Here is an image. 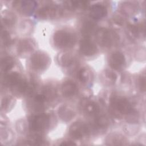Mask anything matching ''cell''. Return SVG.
Listing matches in <instances>:
<instances>
[{"label": "cell", "instance_id": "obj_12", "mask_svg": "<svg viewBox=\"0 0 146 146\" xmlns=\"http://www.w3.org/2000/svg\"><path fill=\"white\" fill-rule=\"evenodd\" d=\"M21 12L25 15H30L37 6V3L34 1H22L17 2Z\"/></svg>", "mask_w": 146, "mask_h": 146}, {"label": "cell", "instance_id": "obj_1", "mask_svg": "<svg viewBox=\"0 0 146 146\" xmlns=\"http://www.w3.org/2000/svg\"><path fill=\"white\" fill-rule=\"evenodd\" d=\"M76 36L71 32L66 30L57 31L53 36L54 45L59 48L72 47L76 43Z\"/></svg>", "mask_w": 146, "mask_h": 146}, {"label": "cell", "instance_id": "obj_14", "mask_svg": "<svg viewBox=\"0 0 146 146\" xmlns=\"http://www.w3.org/2000/svg\"><path fill=\"white\" fill-rule=\"evenodd\" d=\"M96 24L92 21H84L81 27L82 33L86 36H90L96 32Z\"/></svg>", "mask_w": 146, "mask_h": 146}, {"label": "cell", "instance_id": "obj_21", "mask_svg": "<svg viewBox=\"0 0 146 146\" xmlns=\"http://www.w3.org/2000/svg\"><path fill=\"white\" fill-rule=\"evenodd\" d=\"M85 111L88 115L95 116L99 112V107L96 103L94 102H90L86 106Z\"/></svg>", "mask_w": 146, "mask_h": 146}, {"label": "cell", "instance_id": "obj_11", "mask_svg": "<svg viewBox=\"0 0 146 146\" xmlns=\"http://www.w3.org/2000/svg\"><path fill=\"white\" fill-rule=\"evenodd\" d=\"M78 88L76 84L71 80L64 82L62 86V92L65 97H71L78 92Z\"/></svg>", "mask_w": 146, "mask_h": 146}, {"label": "cell", "instance_id": "obj_6", "mask_svg": "<svg viewBox=\"0 0 146 146\" xmlns=\"http://www.w3.org/2000/svg\"><path fill=\"white\" fill-rule=\"evenodd\" d=\"M69 132L70 135L74 139H80L89 133V129L84 123L75 122L71 125Z\"/></svg>", "mask_w": 146, "mask_h": 146}, {"label": "cell", "instance_id": "obj_27", "mask_svg": "<svg viewBox=\"0 0 146 146\" xmlns=\"http://www.w3.org/2000/svg\"><path fill=\"white\" fill-rule=\"evenodd\" d=\"M3 21L6 25H11L14 22V18L13 17H11V15H9V17H5L3 18Z\"/></svg>", "mask_w": 146, "mask_h": 146}, {"label": "cell", "instance_id": "obj_22", "mask_svg": "<svg viewBox=\"0 0 146 146\" xmlns=\"http://www.w3.org/2000/svg\"><path fill=\"white\" fill-rule=\"evenodd\" d=\"M68 7L72 9H84L88 6V2L86 1H70L67 2Z\"/></svg>", "mask_w": 146, "mask_h": 146}, {"label": "cell", "instance_id": "obj_26", "mask_svg": "<svg viewBox=\"0 0 146 146\" xmlns=\"http://www.w3.org/2000/svg\"><path fill=\"white\" fill-rule=\"evenodd\" d=\"M139 87L140 90L144 91L145 90V76H141L139 79Z\"/></svg>", "mask_w": 146, "mask_h": 146}, {"label": "cell", "instance_id": "obj_4", "mask_svg": "<svg viewBox=\"0 0 146 146\" xmlns=\"http://www.w3.org/2000/svg\"><path fill=\"white\" fill-rule=\"evenodd\" d=\"M50 61L48 55L40 51L34 53L30 59L32 67L36 71L44 70L48 67Z\"/></svg>", "mask_w": 146, "mask_h": 146}, {"label": "cell", "instance_id": "obj_25", "mask_svg": "<svg viewBox=\"0 0 146 146\" xmlns=\"http://www.w3.org/2000/svg\"><path fill=\"white\" fill-rule=\"evenodd\" d=\"M2 40H3V42L4 44L5 45L9 44V43L10 42V37L9 33L7 31H4L2 33Z\"/></svg>", "mask_w": 146, "mask_h": 146}, {"label": "cell", "instance_id": "obj_28", "mask_svg": "<svg viewBox=\"0 0 146 146\" xmlns=\"http://www.w3.org/2000/svg\"><path fill=\"white\" fill-rule=\"evenodd\" d=\"M60 145H76L75 143L71 141H64L62 143L60 144Z\"/></svg>", "mask_w": 146, "mask_h": 146}, {"label": "cell", "instance_id": "obj_19", "mask_svg": "<svg viewBox=\"0 0 146 146\" xmlns=\"http://www.w3.org/2000/svg\"><path fill=\"white\" fill-rule=\"evenodd\" d=\"M14 60L11 56L4 58L1 62V69L4 72H7L11 70L14 66Z\"/></svg>", "mask_w": 146, "mask_h": 146}, {"label": "cell", "instance_id": "obj_23", "mask_svg": "<svg viewBox=\"0 0 146 146\" xmlns=\"http://www.w3.org/2000/svg\"><path fill=\"white\" fill-rule=\"evenodd\" d=\"M97 127L101 129L107 128L109 122L107 118L104 116H100L96 118L95 121Z\"/></svg>", "mask_w": 146, "mask_h": 146}, {"label": "cell", "instance_id": "obj_20", "mask_svg": "<svg viewBox=\"0 0 146 146\" xmlns=\"http://www.w3.org/2000/svg\"><path fill=\"white\" fill-rule=\"evenodd\" d=\"M74 57L70 53H64L59 57V62L63 67H68L72 64Z\"/></svg>", "mask_w": 146, "mask_h": 146}, {"label": "cell", "instance_id": "obj_18", "mask_svg": "<svg viewBox=\"0 0 146 146\" xmlns=\"http://www.w3.org/2000/svg\"><path fill=\"white\" fill-rule=\"evenodd\" d=\"M140 31V27L134 25H129L127 28V34L132 39L137 38Z\"/></svg>", "mask_w": 146, "mask_h": 146}, {"label": "cell", "instance_id": "obj_9", "mask_svg": "<svg viewBox=\"0 0 146 146\" xmlns=\"http://www.w3.org/2000/svg\"><path fill=\"white\" fill-rule=\"evenodd\" d=\"M59 14V9L56 6L48 5L40 8L37 16L42 19H49L55 18Z\"/></svg>", "mask_w": 146, "mask_h": 146}, {"label": "cell", "instance_id": "obj_15", "mask_svg": "<svg viewBox=\"0 0 146 146\" xmlns=\"http://www.w3.org/2000/svg\"><path fill=\"white\" fill-rule=\"evenodd\" d=\"M59 116L65 121L71 120L75 116L74 112L66 106L60 107L58 111Z\"/></svg>", "mask_w": 146, "mask_h": 146}, {"label": "cell", "instance_id": "obj_7", "mask_svg": "<svg viewBox=\"0 0 146 146\" xmlns=\"http://www.w3.org/2000/svg\"><path fill=\"white\" fill-rule=\"evenodd\" d=\"M80 50L84 55L91 56L96 54L98 48L94 42L90 39L86 38L81 40L80 42Z\"/></svg>", "mask_w": 146, "mask_h": 146}, {"label": "cell", "instance_id": "obj_16", "mask_svg": "<svg viewBox=\"0 0 146 146\" xmlns=\"http://www.w3.org/2000/svg\"><path fill=\"white\" fill-rule=\"evenodd\" d=\"M34 48L33 42L31 40L26 39L21 41L18 46V51L19 53L23 54L31 51Z\"/></svg>", "mask_w": 146, "mask_h": 146}, {"label": "cell", "instance_id": "obj_10", "mask_svg": "<svg viewBox=\"0 0 146 146\" xmlns=\"http://www.w3.org/2000/svg\"><path fill=\"white\" fill-rule=\"evenodd\" d=\"M107 14L106 7L100 4L92 5L90 9V16L95 19H100L105 17Z\"/></svg>", "mask_w": 146, "mask_h": 146}, {"label": "cell", "instance_id": "obj_2", "mask_svg": "<svg viewBox=\"0 0 146 146\" xmlns=\"http://www.w3.org/2000/svg\"><path fill=\"white\" fill-rule=\"evenodd\" d=\"M119 36L114 31L102 28L96 32V40L98 43L104 47H111L119 39Z\"/></svg>", "mask_w": 146, "mask_h": 146}, {"label": "cell", "instance_id": "obj_24", "mask_svg": "<svg viewBox=\"0 0 146 146\" xmlns=\"http://www.w3.org/2000/svg\"><path fill=\"white\" fill-rule=\"evenodd\" d=\"M105 75H106V78L107 79H108L110 81H111L112 82H116V80L117 79V75L113 71H110V70H107L105 72Z\"/></svg>", "mask_w": 146, "mask_h": 146}, {"label": "cell", "instance_id": "obj_17", "mask_svg": "<svg viewBox=\"0 0 146 146\" xmlns=\"http://www.w3.org/2000/svg\"><path fill=\"white\" fill-rule=\"evenodd\" d=\"M78 76L81 82L86 83L91 79V72L87 68H82L78 72Z\"/></svg>", "mask_w": 146, "mask_h": 146}, {"label": "cell", "instance_id": "obj_5", "mask_svg": "<svg viewBox=\"0 0 146 146\" xmlns=\"http://www.w3.org/2000/svg\"><path fill=\"white\" fill-rule=\"evenodd\" d=\"M50 116L46 113L39 114L33 116L29 121V128L33 131H42L48 127Z\"/></svg>", "mask_w": 146, "mask_h": 146}, {"label": "cell", "instance_id": "obj_13", "mask_svg": "<svg viewBox=\"0 0 146 146\" xmlns=\"http://www.w3.org/2000/svg\"><path fill=\"white\" fill-rule=\"evenodd\" d=\"M22 80L18 72H14L7 75L4 79L5 84L10 87H15Z\"/></svg>", "mask_w": 146, "mask_h": 146}, {"label": "cell", "instance_id": "obj_8", "mask_svg": "<svg viewBox=\"0 0 146 146\" xmlns=\"http://www.w3.org/2000/svg\"><path fill=\"white\" fill-rule=\"evenodd\" d=\"M125 64V58L123 53L119 51L113 52L109 58V64L115 70H121Z\"/></svg>", "mask_w": 146, "mask_h": 146}, {"label": "cell", "instance_id": "obj_3", "mask_svg": "<svg viewBox=\"0 0 146 146\" xmlns=\"http://www.w3.org/2000/svg\"><path fill=\"white\" fill-rule=\"evenodd\" d=\"M111 106L112 110L119 115L131 114L133 112L130 102L122 97L113 96L111 99Z\"/></svg>", "mask_w": 146, "mask_h": 146}]
</instances>
